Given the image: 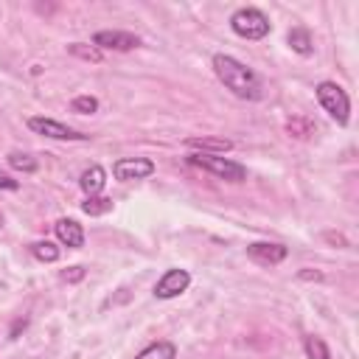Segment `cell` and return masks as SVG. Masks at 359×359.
I'll return each instance as SVG.
<instances>
[{
	"label": "cell",
	"instance_id": "cell-1",
	"mask_svg": "<svg viewBox=\"0 0 359 359\" xmlns=\"http://www.w3.org/2000/svg\"><path fill=\"white\" fill-rule=\"evenodd\" d=\"M214 73H217L219 82H222L230 93H236L239 98L255 101V98L261 95V82H259V76H255L247 65H241L239 59L228 57V54H217V57H214Z\"/></svg>",
	"mask_w": 359,
	"mask_h": 359
},
{
	"label": "cell",
	"instance_id": "cell-2",
	"mask_svg": "<svg viewBox=\"0 0 359 359\" xmlns=\"http://www.w3.org/2000/svg\"><path fill=\"white\" fill-rule=\"evenodd\" d=\"M230 28L244 37V39H264L270 34V17L261 12V9H252V6H244L239 12H233L230 17Z\"/></svg>",
	"mask_w": 359,
	"mask_h": 359
},
{
	"label": "cell",
	"instance_id": "cell-3",
	"mask_svg": "<svg viewBox=\"0 0 359 359\" xmlns=\"http://www.w3.org/2000/svg\"><path fill=\"white\" fill-rule=\"evenodd\" d=\"M317 101H320V107L340 124L345 127L348 118H351V101H348V93L334 84V82H320L317 84Z\"/></svg>",
	"mask_w": 359,
	"mask_h": 359
},
{
	"label": "cell",
	"instance_id": "cell-4",
	"mask_svg": "<svg viewBox=\"0 0 359 359\" xmlns=\"http://www.w3.org/2000/svg\"><path fill=\"white\" fill-rule=\"evenodd\" d=\"M188 163L191 166H199V169H205V172H211L214 177H219V180H228V183H241L244 177H247V169L241 166V163H233V160H228V158H219V155H191L188 158Z\"/></svg>",
	"mask_w": 359,
	"mask_h": 359
},
{
	"label": "cell",
	"instance_id": "cell-5",
	"mask_svg": "<svg viewBox=\"0 0 359 359\" xmlns=\"http://www.w3.org/2000/svg\"><path fill=\"white\" fill-rule=\"evenodd\" d=\"M28 129L37 132V135H45V138H54V140H87L90 138L84 132H76V129H71V127H65L54 118H42V116L28 118Z\"/></svg>",
	"mask_w": 359,
	"mask_h": 359
},
{
	"label": "cell",
	"instance_id": "cell-6",
	"mask_svg": "<svg viewBox=\"0 0 359 359\" xmlns=\"http://www.w3.org/2000/svg\"><path fill=\"white\" fill-rule=\"evenodd\" d=\"M113 174H116V180H121V183L143 180V177L155 174V163L146 160V158H121V160H116Z\"/></svg>",
	"mask_w": 359,
	"mask_h": 359
},
{
	"label": "cell",
	"instance_id": "cell-7",
	"mask_svg": "<svg viewBox=\"0 0 359 359\" xmlns=\"http://www.w3.org/2000/svg\"><path fill=\"white\" fill-rule=\"evenodd\" d=\"M188 284H191L188 270H169V273L155 284V297H160V300L177 297V295H183V292L188 289Z\"/></svg>",
	"mask_w": 359,
	"mask_h": 359
},
{
	"label": "cell",
	"instance_id": "cell-8",
	"mask_svg": "<svg viewBox=\"0 0 359 359\" xmlns=\"http://www.w3.org/2000/svg\"><path fill=\"white\" fill-rule=\"evenodd\" d=\"M247 255L261 267H275V264H281L286 259V247L284 244H270V241H255V244L247 247Z\"/></svg>",
	"mask_w": 359,
	"mask_h": 359
},
{
	"label": "cell",
	"instance_id": "cell-9",
	"mask_svg": "<svg viewBox=\"0 0 359 359\" xmlns=\"http://www.w3.org/2000/svg\"><path fill=\"white\" fill-rule=\"evenodd\" d=\"M93 45L101 50V48H110V50H132L140 45V39L129 31H98L93 37Z\"/></svg>",
	"mask_w": 359,
	"mask_h": 359
},
{
	"label": "cell",
	"instance_id": "cell-10",
	"mask_svg": "<svg viewBox=\"0 0 359 359\" xmlns=\"http://www.w3.org/2000/svg\"><path fill=\"white\" fill-rule=\"evenodd\" d=\"M54 230H57V239L65 244V247H82L84 244V230H82V225L76 222V219H59L57 225H54Z\"/></svg>",
	"mask_w": 359,
	"mask_h": 359
},
{
	"label": "cell",
	"instance_id": "cell-11",
	"mask_svg": "<svg viewBox=\"0 0 359 359\" xmlns=\"http://www.w3.org/2000/svg\"><path fill=\"white\" fill-rule=\"evenodd\" d=\"M286 42H289V48L295 50V54H300V57H312V54H315L312 34H309V28H303V26L292 28V31L286 34Z\"/></svg>",
	"mask_w": 359,
	"mask_h": 359
},
{
	"label": "cell",
	"instance_id": "cell-12",
	"mask_svg": "<svg viewBox=\"0 0 359 359\" xmlns=\"http://www.w3.org/2000/svg\"><path fill=\"white\" fill-rule=\"evenodd\" d=\"M104 183H107V172L101 169V166H90L82 174V180H79V185H82V191L87 196H98L101 191H104Z\"/></svg>",
	"mask_w": 359,
	"mask_h": 359
},
{
	"label": "cell",
	"instance_id": "cell-13",
	"mask_svg": "<svg viewBox=\"0 0 359 359\" xmlns=\"http://www.w3.org/2000/svg\"><path fill=\"white\" fill-rule=\"evenodd\" d=\"M188 149H202V155H208V151H230L233 143L225 140V138H188L185 140Z\"/></svg>",
	"mask_w": 359,
	"mask_h": 359
},
{
	"label": "cell",
	"instance_id": "cell-14",
	"mask_svg": "<svg viewBox=\"0 0 359 359\" xmlns=\"http://www.w3.org/2000/svg\"><path fill=\"white\" fill-rule=\"evenodd\" d=\"M177 356V348H174V342H166V340H160V342H155V345H149V348H143L135 359H174Z\"/></svg>",
	"mask_w": 359,
	"mask_h": 359
},
{
	"label": "cell",
	"instance_id": "cell-15",
	"mask_svg": "<svg viewBox=\"0 0 359 359\" xmlns=\"http://www.w3.org/2000/svg\"><path fill=\"white\" fill-rule=\"evenodd\" d=\"M82 211L87 217H104L113 211V199L107 196H87V202H82Z\"/></svg>",
	"mask_w": 359,
	"mask_h": 359
},
{
	"label": "cell",
	"instance_id": "cell-16",
	"mask_svg": "<svg viewBox=\"0 0 359 359\" xmlns=\"http://www.w3.org/2000/svg\"><path fill=\"white\" fill-rule=\"evenodd\" d=\"M31 252H34V259H39V261H45V264H54V261L59 259V247L50 244V241H37V244L31 247Z\"/></svg>",
	"mask_w": 359,
	"mask_h": 359
},
{
	"label": "cell",
	"instance_id": "cell-17",
	"mask_svg": "<svg viewBox=\"0 0 359 359\" xmlns=\"http://www.w3.org/2000/svg\"><path fill=\"white\" fill-rule=\"evenodd\" d=\"M68 50L73 57H79V59H84V62H101V50L95 48V45H84V42H73V45H68Z\"/></svg>",
	"mask_w": 359,
	"mask_h": 359
},
{
	"label": "cell",
	"instance_id": "cell-18",
	"mask_svg": "<svg viewBox=\"0 0 359 359\" xmlns=\"http://www.w3.org/2000/svg\"><path fill=\"white\" fill-rule=\"evenodd\" d=\"M9 166L17 169V172H26V174L37 172V160L31 155H26V151H12V155H9Z\"/></svg>",
	"mask_w": 359,
	"mask_h": 359
},
{
	"label": "cell",
	"instance_id": "cell-19",
	"mask_svg": "<svg viewBox=\"0 0 359 359\" xmlns=\"http://www.w3.org/2000/svg\"><path fill=\"white\" fill-rule=\"evenodd\" d=\"M306 356L309 359H331L329 345L320 337H306Z\"/></svg>",
	"mask_w": 359,
	"mask_h": 359
},
{
	"label": "cell",
	"instance_id": "cell-20",
	"mask_svg": "<svg viewBox=\"0 0 359 359\" xmlns=\"http://www.w3.org/2000/svg\"><path fill=\"white\" fill-rule=\"evenodd\" d=\"M73 110H76V113L90 116V113H95V110H98V101H95L93 95H79V98H73Z\"/></svg>",
	"mask_w": 359,
	"mask_h": 359
},
{
	"label": "cell",
	"instance_id": "cell-21",
	"mask_svg": "<svg viewBox=\"0 0 359 359\" xmlns=\"http://www.w3.org/2000/svg\"><path fill=\"white\" fill-rule=\"evenodd\" d=\"M82 278H84V267H71L62 273V281H68V284H79Z\"/></svg>",
	"mask_w": 359,
	"mask_h": 359
},
{
	"label": "cell",
	"instance_id": "cell-22",
	"mask_svg": "<svg viewBox=\"0 0 359 359\" xmlns=\"http://www.w3.org/2000/svg\"><path fill=\"white\" fill-rule=\"evenodd\" d=\"M20 183L17 180H12V177H6V174H0V188H6V191H15Z\"/></svg>",
	"mask_w": 359,
	"mask_h": 359
},
{
	"label": "cell",
	"instance_id": "cell-23",
	"mask_svg": "<svg viewBox=\"0 0 359 359\" xmlns=\"http://www.w3.org/2000/svg\"><path fill=\"white\" fill-rule=\"evenodd\" d=\"M297 278H300V281H320L323 275H320V273H312V270H303Z\"/></svg>",
	"mask_w": 359,
	"mask_h": 359
},
{
	"label": "cell",
	"instance_id": "cell-24",
	"mask_svg": "<svg viewBox=\"0 0 359 359\" xmlns=\"http://www.w3.org/2000/svg\"><path fill=\"white\" fill-rule=\"evenodd\" d=\"M20 329H26V320H17V323L12 326V337H17V334H20Z\"/></svg>",
	"mask_w": 359,
	"mask_h": 359
},
{
	"label": "cell",
	"instance_id": "cell-25",
	"mask_svg": "<svg viewBox=\"0 0 359 359\" xmlns=\"http://www.w3.org/2000/svg\"><path fill=\"white\" fill-rule=\"evenodd\" d=\"M326 239H329V241H337V244H345V239L337 236V233H326Z\"/></svg>",
	"mask_w": 359,
	"mask_h": 359
},
{
	"label": "cell",
	"instance_id": "cell-26",
	"mask_svg": "<svg viewBox=\"0 0 359 359\" xmlns=\"http://www.w3.org/2000/svg\"><path fill=\"white\" fill-rule=\"evenodd\" d=\"M0 225H3V217H0Z\"/></svg>",
	"mask_w": 359,
	"mask_h": 359
}]
</instances>
